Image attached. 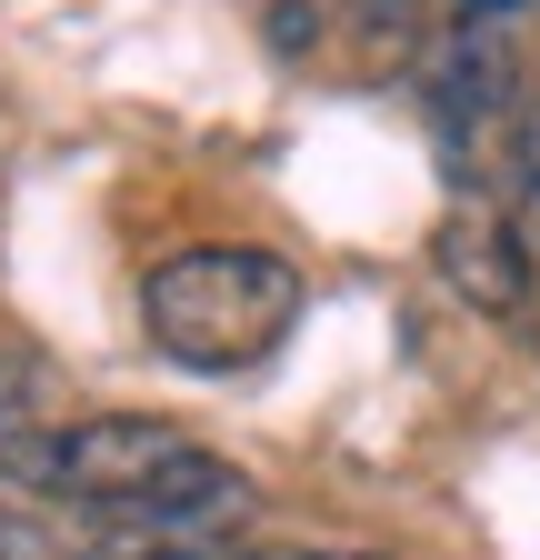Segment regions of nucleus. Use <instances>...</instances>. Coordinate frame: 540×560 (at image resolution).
Listing matches in <instances>:
<instances>
[{
    "mask_svg": "<svg viewBox=\"0 0 540 560\" xmlns=\"http://www.w3.org/2000/svg\"><path fill=\"white\" fill-rule=\"evenodd\" d=\"M301 320V270L260 241H190L141 280V330L171 371H250L291 340Z\"/></svg>",
    "mask_w": 540,
    "mask_h": 560,
    "instance_id": "obj_1",
    "label": "nucleus"
},
{
    "mask_svg": "<svg viewBox=\"0 0 540 560\" xmlns=\"http://www.w3.org/2000/svg\"><path fill=\"white\" fill-rule=\"evenodd\" d=\"M510 180H520V231H530V250H540V81H530L520 110H510Z\"/></svg>",
    "mask_w": 540,
    "mask_h": 560,
    "instance_id": "obj_5",
    "label": "nucleus"
},
{
    "mask_svg": "<svg viewBox=\"0 0 540 560\" xmlns=\"http://www.w3.org/2000/svg\"><path fill=\"white\" fill-rule=\"evenodd\" d=\"M431 260H441V280H450V301H470V311H491V320H520L530 311V231L510 221V210H491L481 190H460L450 210H441V231H431Z\"/></svg>",
    "mask_w": 540,
    "mask_h": 560,
    "instance_id": "obj_4",
    "label": "nucleus"
},
{
    "mask_svg": "<svg viewBox=\"0 0 540 560\" xmlns=\"http://www.w3.org/2000/svg\"><path fill=\"white\" fill-rule=\"evenodd\" d=\"M110 560H240V550H231V540H151V530H141V540L110 550Z\"/></svg>",
    "mask_w": 540,
    "mask_h": 560,
    "instance_id": "obj_7",
    "label": "nucleus"
},
{
    "mask_svg": "<svg viewBox=\"0 0 540 560\" xmlns=\"http://www.w3.org/2000/svg\"><path fill=\"white\" fill-rule=\"evenodd\" d=\"M540 11L530 0H450V21L431 40V70H421V91H431V120L441 140H481L491 120L520 110V31Z\"/></svg>",
    "mask_w": 540,
    "mask_h": 560,
    "instance_id": "obj_3",
    "label": "nucleus"
},
{
    "mask_svg": "<svg viewBox=\"0 0 540 560\" xmlns=\"http://www.w3.org/2000/svg\"><path fill=\"white\" fill-rule=\"evenodd\" d=\"M190 441L171 420H141V410H101V420H71V431H40V441H11V470L50 501H81V511H130L141 490L180 460Z\"/></svg>",
    "mask_w": 540,
    "mask_h": 560,
    "instance_id": "obj_2",
    "label": "nucleus"
},
{
    "mask_svg": "<svg viewBox=\"0 0 540 560\" xmlns=\"http://www.w3.org/2000/svg\"><path fill=\"white\" fill-rule=\"evenodd\" d=\"M240 560H351V550H240Z\"/></svg>",
    "mask_w": 540,
    "mask_h": 560,
    "instance_id": "obj_9",
    "label": "nucleus"
},
{
    "mask_svg": "<svg viewBox=\"0 0 540 560\" xmlns=\"http://www.w3.org/2000/svg\"><path fill=\"white\" fill-rule=\"evenodd\" d=\"M21 420H31V371H21V361H0V460H11Z\"/></svg>",
    "mask_w": 540,
    "mask_h": 560,
    "instance_id": "obj_8",
    "label": "nucleus"
},
{
    "mask_svg": "<svg viewBox=\"0 0 540 560\" xmlns=\"http://www.w3.org/2000/svg\"><path fill=\"white\" fill-rule=\"evenodd\" d=\"M421 11H431V0H351V21H361L380 50H390V40H411V31H421Z\"/></svg>",
    "mask_w": 540,
    "mask_h": 560,
    "instance_id": "obj_6",
    "label": "nucleus"
}]
</instances>
